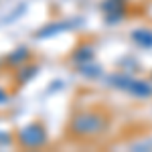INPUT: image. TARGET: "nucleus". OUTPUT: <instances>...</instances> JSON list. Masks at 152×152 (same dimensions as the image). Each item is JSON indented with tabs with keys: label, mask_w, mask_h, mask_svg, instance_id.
I'll use <instances>...</instances> for the list:
<instances>
[{
	"label": "nucleus",
	"mask_w": 152,
	"mask_h": 152,
	"mask_svg": "<svg viewBox=\"0 0 152 152\" xmlns=\"http://www.w3.org/2000/svg\"><path fill=\"white\" fill-rule=\"evenodd\" d=\"M105 130V120L95 114H83L73 120V132L75 134H99Z\"/></svg>",
	"instance_id": "obj_1"
},
{
	"label": "nucleus",
	"mask_w": 152,
	"mask_h": 152,
	"mask_svg": "<svg viewBox=\"0 0 152 152\" xmlns=\"http://www.w3.org/2000/svg\"><path fill=\"white\" fill-rule=\"evenodd\" d=\"M18 138L23 142L24 146H28V148H37V146H41L43 142H45V130L43 126H39V124H28L26 128L20 130V134H18Z\"/></svg>",
	"instance_id": "obj_2"
},
{
	"label": "nucleus",
	"mask_w": 152,
	"mask_h": 152,
	"mask_svg": "<svg viewBox=\"0 0 152 152\" xmlns=\"http://www.w3.org/2000/svg\"><path fill=\"white\" fill-rule=\"evenodd\" d=\"M114 81L122 83L120 87H126L128 91H132V94H136V95H150L152 94V87L144 81H134V79H124V77H118Z\"/></svg>",
	"instance_id": "obj_3"
},
{
	"label": "nucleus",
	"mask_w": 152,
	"mask_h": 152,
	"mask_svg": "<svg viewBox=\"0 0 152 152\" xmlns=\"http://www.w3.org/2000/svg\"><path fill=\"white\" fill-rule=\"evenodd\" d=\"M132 39L140 47H152V33L150 31H134L132 33Z\"/></svg>",
	"instance_id": "obj_4"
},
{
	"label": "nucleus",
	"mask_w": 152,
	"mask_h": 152,
	"mask_svg": "<svg viewBox=\"0 0 152 152\" xmlns=\"http://www.w3.org/2000/svg\"><path fill=\"white\" fill-rule=\"evenodd\" d=\"M71 24L69 23H61V24H49V26H45L41 33H39V37H49V35H55V33H59V31H65V28H69Z\"/></svg>",
	"instance_id": "obj_5"
},
{
	"label": "nucleus",
	"mask_w": 152,
	"mask_h": 152,
	"mask_svg": "<svg viewBox=\"0 0 152 152\" xmlns=\"http://www.w3.org/2000/svg\"><path fill=\"white\" fill-rule=\"evenodd\" d=\"M26 55H28V53H26V49H18V51H14L10 57H8V61H10V63H16V61L26 59Z\"/></svg>",
	"instance_id": "obj_6"
},
{
	"label": "nucleus",
	"mask_w": 152,
	"mask_h": 152,
	"mask_svg": "<svg viewBox=\"0 0 152 152\" xmlns=\"http://www.w3.org/2000/svg\"><path fill=\"white\" fill-rule=\"evenodd\" d=\"M37 73V67H24V71H23V75H20V81H26L31 75H35Z\"/></svg>",
	"instance_id": "obj_7"
},
{
	"label": "nucleus",
	"mask_w": 152,
	"mask_h": 152,
	"mask_svg": "<svg viewBox=\"0 0 152 152\" xmlns=\"http://www.w3.org/2000/svg\"><path fill=\"white\" fill-rule=\"evenodd\" d=\"M0 99H2V102H4V94H0Z\"/></svg>",
	"instance_id": "obj_8"
}]
</instances>
